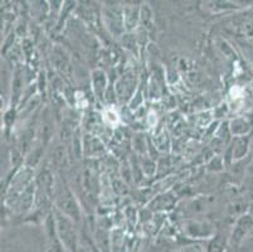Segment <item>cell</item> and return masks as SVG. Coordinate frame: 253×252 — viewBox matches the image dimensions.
I'll return each instance as SVG.
<instances>
[{
    "label": "cell",
    "mask_w": 253,
    "mask_h": 252,
    "mask_svg": "<svg viewBox=\"0 0 253 252\" xmlns=\"http://www.w3.org/2000/svg\"><path fill=\"white\" fill-rule=\"evenodd\" d=\"M239 252H253V237H248L239 245Z\"/></svg>",
    "instance_id": "cell-19"
},
{
    "label": "cell",
    "mask_w": 253,
    "mask_h": 252,
    "mask_svg": "<svg viewBox=\"0 0 253 252\" xmlns=\"http://www.w3.org/2000/svg\"><path fill=\"white\" fill-rule=\"evenodd\" d=\"M134 147L135 150L140 154H144L146 151V147H145V140L142 135H136V138L134 139Z\"/></svg>",
    "instance_id": "cell-18"
},
{
    "label": "cell",
    "mask_w": 253,
    "mask_h": 252,
    "mask_svg": "<svg viewBox=\"0 0 253 252\" xmlns=\"http://www.w3.org/2000/svg\"><path fill=\"white\" fill-rule=\"evenodd\" d=\"M209 205H211L209 198H195V200H192L186 204V211L189 212L190 214H199L202 212H206Z\"/></svg>",
    "instance_id": "cell-11"
},
{
    "label": "cell",
    "mask_w": 253,
    "mask_h": 252,
    "mask_svg": "<svg viewBox=\"0 0 253 252\" xmlns=\"http://www.w3.org/2000/svg\"><path fill=\"white\" fill-rule=\"evenodd\" d=\"M53 216H54V219H56L57 235H58L59 241L63 245L66 251L77 252L78 239L72 219L68 218L67 216H64L58 209H54Z\"/></svg>",
    "instance_id": "cell-2"
},
{
    "label": "cell",
    "mask_w": 253,
    "mask_h": 252,
    "mask_svg": "<svg viewBox=\"0 0 253 252\" xmlns=\"http://www.w3.org/2000/svg\"><path fill=\"white\" fill-rule=\"evenodd\" d=\"M84 148H86V152L88 155H97L98 152L103 151L102 143H101L97 138H95V136L92 135L91 138L86 139Z\"/></svg>",
    "instance_id": "cell-13"
},
{
    "label": "cell",
    "mask_w": 253,
    "mask_h": 252,
    "mask_svg": "<svg viewBox=\"0 0 253 252\" xmlns=\"http://www.w3.org/2000/svg\"><path fill=\"white\" fill-rule=\"evenodd\" d=\"M181 230L188 239L206 240L213 239L215 236V228L211 222L198 218H188L181 223Z\"/></svg>",
    "instance_id": "cell-3"
},
{
    "label": "cell",
    "mask_w": 253,
    "mask_h": 252,
    "mask_svg": "<svg viewBox=\"0 0 253 252\" xmlns=\"http://www.w3.org/2000/svg\"><path fill=\"white\" fill-rule=\"evenodd\" d=\"M124 13V23H125V29L127 31H132L135 27L137 25L140 19V10L137 8H134V6H128Z\"/></svg>",
    "instance_id": "cell-10"
},
{
    "label": "cell",
    "mask_w": 253,
    "mask_h": 252,
    "mask_svg": "<svg viewBox=\"0 0 253 252\" xmlns=\"http://www.w3.org/2000/svg\"><path fill=\"white\" fill-rule=\"evenodd\" d=\"M175 252H204V250L201 245H186Z\"/></svg>",
    "instance_id": "cell-20"
},
{
    "label": "cell",
    "mask_w": 253,
    "mask_h": 252,
    "mask_svg": "<svg viewBox=\"0 0 253 252\" xmlns=\"http://www.w3.org/2000/svg\"><path fill=\"white\" fill-rule=\"evenodd\" d=\"M229 244V237H227L223 233H215L213 239L209 241L207 252H225Z\"/></svg>",
    "instance_id": "cell-8"
},
{
    "label": "cell",
    "mask_w": 253,
    "mask_h": 252,
    "mask_svg": "<svg viewBox=\"0 0 253 252\" xmlns=\"http://www.w3.org/2000/svg\"><path fill=\"white\" fill-rule=\"evenodd\" d=\"M114 186H115L114 187L115 191H116L119 194L127 193V187H126V184L124 183V182H120V180H115Z\"/></svg>",
    "instance_id": "cell-21"
},
{
    "label": "cell",
    "mask_w": 253,
    "mask_h": 252,
    "mask_svg": "<svg viewBox=\"0 0 253 252\" xmlns=\"http://www.w3.org/2000/svg\"><path fill=\"white\" fill-rule=\"evenodd\" d=\"M247 213L250 214V216L253 218V202L250 203V207H248V212H247Z\"/></svg>",
    "instance_id": "cell-22"
},
{
    "label": "cell",
    "mask_w": 253,
    "mask_h": 252,
    "mask_svg": "<svg viewBox=\"0 0 253 252\" xmlns=\"http://www.w3.org/2000/svg\"><path fill=\"white\" fill-rule=\"evenodd\" d=\"M53 134V121L52 119L48 116L42 117V124H41V128H39V135L42 138L43 144H47L49 142V139L52 138Z\"/></svg>",
    "instance_id": "cell-12"
},
{
    "label": "cell",
    "mask_w": 253,
    "mask_h": 252,
    "mask_svg": "<svg viewBox=\"0 0 253 252\" xmlns=\"http://www.w3.org/2000/svg\"><path fill=\"white\" fill-rule=\"evenodd\" d=\"M229 130H231L232 135H234L236 138L248 136V134L252 130V124L246 117H237L229 122Z\"/></svg>",
    "instance_id": "cell-7"
},
{
    "label": "cell",
    "mask_w": 253,
    "mask_h": 252,
    "mask_svg": "<svg viewBox=\"0 0 253 252\" xmlns=\"http://www.w3.org/2000/svg\"><path fill=\"white\" fill-rule=\"evenodd\" d=\"M253 231V218L248 213H245L243 216L236 218L234 222L233 230H232L231 237H229V242L233 245L242 244L245 240L250 237L251 232Z\"/></svg>",
    "instance_id": "cell-4"
},
{
    "label": "cell",
    "mask_w": 253,
    "mask_h": 252,
    "mask_svg": "<svg viewBox=\"0 0 253 252\" xmlns=\"http://www.w3.org/2000/svg\"><path fill=\"white\" fill-rule=\"evenodd\" d=\"M140 19H141L142 24H144L145 28H150L153 25L154 17H153V11L149 8L148 5H144L141 9H140Z\"/></svg>",
    "instance_id": "cell-15"
},
{
    "label": "cell",
    "mask_w": 253,
    "mask_h": 252,
    "mask_svg": "<svg viewBox=\"0 0 253 252\" xmlns=\"http://www.w3.org/2000/svg\"><path fill=\"white\" fill-rule=\"evenodd\" d=\"M248 149H250V136H242V138H236L233 145L231 148L232 160L236 161L243 160L247 156Z\"/></svg>",
    "instance_id": "cell-6"
},
{
    "label": "cell",
    "mask_w": 253,
    "mask_h": 252,
    "mask_svg": "<svg viewBox=\"0 0 253 252\" xmlns=\"http://www.w3.org/2000/svg\"><path fill=\"white\" fill-rule=\"evenodd\" d=\"M137 81L134 72H127L119 78V81L115 85V92L116 96L121 101H128L134 95L136 89Z\"/></svg>",
    "instance_id": "cell-5"
},
{
    "label": "cell",
    "mask_w": 253,
    "mask_h": 252,
    "mask_svg": "<svg viewBox=\"0 0 253 252\" xmlns=\"http://www.w3.org/2000/svg\"><path fill=\"white\" fill-rule=\"evenodd\" d=\"M54 201H56V209L72 219L73 222H78L81 219V208L73 193L63 180L56 183L54 188Z\"/></svg>",
    "instance_id": "cell-1"
},
{
    "label": "cell",
    "mask_w": 253,
    "mask_h": 252,
    "mask_svg": "<svg viewBox=\"0 0 253 252\" xmlns=\"http://www.w3.org/2000/svg\"><path fill=\"white\" fill-rule=\"evenodd\" d=\"M103 120H105L106 124L116 125L117 122H119V116H117V114L115 112V111L109 110V111H106L105 115H103Z\"/></svg>",
    "instance_id": "cell-17"
},
{
    "label": "cell",
    "mask_w": 253,
    "mask_h": 252,
    "mask_svg": "<svg viewBox=\"0 0 253 252\" xmlns=\"http://www.w3.org/2000/svg\"><path fill=\"white\" fill-rule=\"evenodd\" d=\"M92 85H93V91L98 97H102L105 94L106 85H107V78L103 71L96 69L95 72L92 73Z\"/></svg>",
    "instance_id": "cell-9"
},
{
    "label": "cell",
    "mask_w": 253,
    "mask_h": 252,
    "mask_svg": "<svg viewBox=\"0 0 253 252\" xmlns=\"http://www.w3.org/2000/svg\"><path fill=\"white\" fill-rule=\"evenodd\" d=\"M64 160H66V150H64L63 145H59L54 149L52 154V164H54V166L59 168V166L63 165Z\"/></svg>",
    "instance_id": "cell-14"
},
{
    "label": "cell",
    "mask_w": 253,
    "mask_h": 252,
    "mask_svg": "<svg viewBox=\"0 0 253 252\" xmlns=\"http://www.w3.org/2000/svg\"><path fill=\"white\" fill-rule=\"evenodd\" d=\"M208 169L211 172H222L224 169V163L220 156H214L208 164Z\"/></svg>",
    "instance_id": "cell-16"
}]
</instances>
